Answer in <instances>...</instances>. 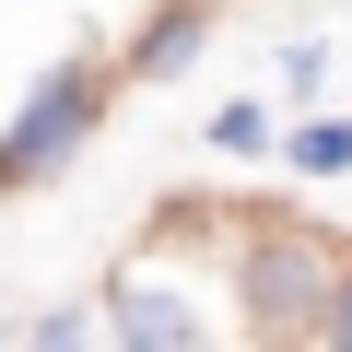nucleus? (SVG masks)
Segmentation results:
<instances>
[{
  "instance_id": "f257e3e1",
  "label": "nucleus",
  "mask_w": 352,
  "mask_h": 352,
  "mask_svg": "<svg viewBox=\"0 0 352 352\" xmlns=\"http://www.w3.org/2000/svg\"><path fill=\"white\" fill-rule=\"evenodd\" d=\"M94 118H106V59H94V47L47 59L36 94L12 106V129H0V200H24V188H47V176H71V153L94 141Z\"/></svg>"
},
{
  "instance_id": "f03ea898",
  "label": "nucleus",
  "mask_w": 352,
  "mask_h": 352,
  "mask_svg": "<svg viewBox=\"0 0 352 352\" xmlns=\"http://www.w3.org/2000/svg\"><path fill=\"white\" fill-rule=\"evenodd\" d=\"M329 294H340V247L305 223L247 235V329L258 340H329Z\"/></svg>"
},
{
  "instance_id": "7ed1b4c3",
  "label": "nucleus",
  "mask_w": 352,
  "mask_h": 352,
  "mask_svg": "<svg viewBox=\"0 0 352 352\" xmlns=\"http://www.w3.org/2000/svg\"><path fill=\"white\" fill-rule=\"evenodd\" d=\"M200 36H212V0H164V12H153V24L129 36V71H141V82L188 71V59H200Z\"/></svg>"
},
{
  "instance_id": "20e7f679",
  "label": "nucleus",
  "mask_w": 352,
  "mask_h": 352,
  "mask_svg": "<svg viewBox=\"0 0 352 352\" xmlns=\"http://www.w3.org/2000/svg\"><path fill=\"white\" fill-rule=\"evenodd\" d=\"M106 329H118V340H141V352H153V340H164V352H176V340H200V317L176 305L164 282H118V305H106Z\"/></svg>"
},
{
  "instance_id": "39448f33",
  "label": "nucleus",
  "mask_w": 352,
  "mask_h": 352,
  "mask_svg": "<svg viewBox=\"0 0 352 352\" xmlns=\"http://www.w3.org/2000/svg\"><path fill=\"white\" fill-rule=\"evenodd\" d=\"M294 164L305 176H352V118H305L294 129Z\"/></svg>"
},
{
  "instance_id": "423d86ee",
  "label": "nucleus",
  "mask_w": 352,
  "mask_h": 352,
  "mask_svg": "<svg viewBox=\"0 0 352 352\" xmlns=\"http://www.w3.org/2000/svg\"><path fill=\"white\" fill-rule=\"evenodd\" d=\"M212 153H270V106H212Z\"/></svg>"
},
{
  "instance_id": "0eeeda50",
  "label": "nucleus",
  "mask_w": 352,
  "mask_h": 352,
  "mask_svg": "<svg viewBox=\"0 0 352 352\" xmlns=\"http://www.w3.org/2000/svg\"><path fill=\"white\" fill-rule=\"evenodd\" d=\"M329 340L352 352V258H340V294H329Z\"/></svg>"
}]
</instances>
